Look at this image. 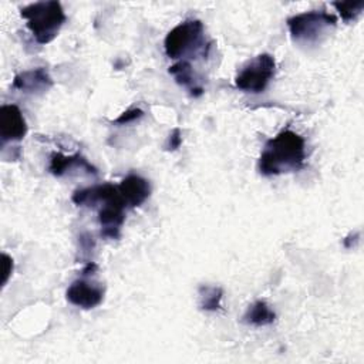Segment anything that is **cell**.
I'll list each match as a JSON object with an SVG mask.
<instances>
[{
	"label": "cell",
	"instance_id": "cell-1",
	"mask_svg": "<svg viewBox=\"0 0 364 364\" xmlns=\"http://www.w3.org/2000/svg\"><path fill=\"white\" fill-rule=\"evenodd\" d=\"M304 161L303 136L291 129H283L264 144L259 158V171L264 176L296 172L304 168Z\"/></svg>",
	"mask_w": 364,
	"mask_h": 364
},
{
	"label": "cell",
	"instance_id": "cell-2",
	"mask_svg": "<svg viewBox=\"0 0 364 364\" xmlns=\"http://www.w3.org/2000/svg\"><path fill=\"white\" fill-rule=\"evenodd\" d=\"M20 14L38 44L51 43L67 18L63 6L55 0L31 3L23 7Z\"/></svg>",
	"mask_w": 364,
	"mask_h": 364
},
{
	"label": "cell",
	"instance_id": "cell-3",
	"mask_svg": "<svg viewBox=\"0 0 364 364\" xmlns=\"http://www.w3.org/2000/svg\"><path fill=\"white\" fill-rule=\"evenodd\" d=\"M337 26V17L324 10H310L287 18L290 37L301 46H311L323 41Z\"/></svg>",
	"mask_w": 364,
	"mask_h": 364
},
{
	"label": "cell",
	"instance_id": "cell-4",
	"mask_svg": "<svg viewBox=\"0 0 364 364\" xmlns=\"http://www.w3.org/2000/svg\"><path fill=\"white\" fill-rule=\"evenodd\" d=\"M205 28L200 20H185L175 26L165 37L164 47L169 58H182L196 53H205Z\"/></svg>",
	"mask_w": 364,
	"mask_h": 364
},
{
	"label": "cell",
	"instance_id": "cell-5",
	"mask_svg": "<svg viewBox=\"0 0 364 364\" xmlns=\"http://www.w3.org/2000/svg\"><path fill=\"white\" fill-rule=\"evenodd\" d=\"M276 61L273 55L263 53L249 60L235 77V85L246 92H263L274 77Z\"/></svg>",
	"mask_w": 364,
	"mask_h": 364
},
{
	"label": "cell",
	"instance_id": "cell-6",
	"mask_svg": "<svg viewBox=\"0 0 364 364\" xmlns=\"http://www.w3.org/2000/svg\"><path fill=\"white\" fill-rule=\"evenodd\" d=\"M27 134V122L14 104H6L0 108V136L1 142L21 141Z\"/></svg>",
	"mask_w": 364,
	"mask_h": 364
},
{
	"label": "cell",
	"instance_id": "cell-7",
	"mask_svg": "<svg viewBox=\"0 0 364 364\" xmlns=\"http://www.w3.org/2000/svg\"><path fill=\"white\" fill-rule=\"evenodd\" d=\"M65 297L71 304L88 310L101 304L104 299V289L97 283H90L84 279H78L68 286Z\"/></svg>",
	"mask_w": 364,
	"mask_h": 364
},
{
	"label": "cell",
	"instance_id": "cell-8",
	"mask_svg": "<svg viewBox=\"0 0 364 364\" xmlns=\"http://www.w3.org/2000/svg\"><path fill=\"white\" fill-rule=\"evenodd\" d=\"M71 200L77 206H95L98 203L118 202V200L124 202V199L118 191V186H114L111 183H101V185H94L90 188L77 189L73 193Z\"/></svg>",
	"mask_w": 364,
	"mask_h": 364
},
{
	"label": "cell",
	"instance_id": "cell-9",
	"mask_svg": "<svg viewBox=\"0 0 364 364\" xmlns=\"http://www.w3.org/2000/svg\"><path fill=\"white\" fill-rule=\"evenodd\" d=\"M125 203L118 202H105L98 210V222L101 226V236L107 239H118L121 226L125 220Z\"/></svg>",
	"mask_w": 364,
	"mask_h": 364
},
{
	"label": "cell",
	"instance_id": "cell-10",
	"mask_svg": "<svg viewBox=\"0 0 364 364\" xmlns=\"http://www.w3.org/2000/svg\"><path fill=\"white\" fill-rule=\"evenodd\" d=\"M53 87V78L44 67L18 73L13 80V88L26 94H41Z\"/></svg>",
	"mask_w": 364,
	"mask_h": 364
},
{
	"label": "cell",
	"instance_id": "cell-11",
	"mask_svg": "<svg viewBox=\"0 0 364 364\" xmlns=\"http://www.w3.org/2000/svg\"><path fill=\"white\" fill-rule=\"evenodd\" d=\"M118 191L127 206L136 208L141 206L149 198L151 185L145 178L135 173H129L121 181V183L118 185Z\"/></svg>",
	"mask_w": 364,
	"mask_h": 364
},
{
	"label": "cell",
	"instance_id": "cell-12",
	"mask_svg": "<svg viewBox=\"0 0 364 364\" xmlns=\"http://www.w3.org/2000/svg\"><path fill=\"white\" fill-rule=\"evenodd\" d=\"M74 168H80V169H85L88 173H97V169L80 154L75 155H70L65 156L61 152H54L50 158V172L54 176H63L65 175L68 171L74 169Z\"/></svg>",
	"mask_w": 364,
	"mask_h": 364
},
{
	"label": "cell",
	"instance_id": "cell-13",
	"mask_svg": "<svg viewBox=\"0 0 364 364\" xmlns=\"http://www.w3.org/2000/svg\"><path fill=\"white\" fill-rule=\"evenodd\" d=\"M169 74L173 75L175 81L185 87L192 97H200L203 94V87L199 84L198 75L188 61H179L169 67Z\"/></svg>",
	"mask_w": 364,
	"mask_h": 364
},
{
	"label": "cell",
	"instance_id": "cell-14",
	"mask_svg": "<svg viewBox=\"0 0 364 364\" xmlns=\"http://www.w3.org/2000/svg\"><path fill=\"white\" fill-rule=\"evenodd\" d=\"M276 320V314L274 311L270 309V306L263 301V300H257L253 304H250L243 316V321L256 327H262V326H269Z\"/></svg>",
	"mask_w": 364,
	"mask_h": 364
},
{
	"label": "cell",
	"instance_id": "cell-15",
	"mask_svg": "<svg viewBox=\"0 0 364 364\" xmlns=\"http://www.w3.org/2000/svg\"><path fill=\"white\" fill-rule=\"evenodd\" d=\"M223 290L218 286L199 287V306L205 311H216L222 307Z\"/></svg>",
	"mask_w": 364,
	"mask_h": 364
},
{
	"label": "cell",
	"instance_id": "cell-16",
	"mask_svg": "<svg viewBox=\"0 0 364 364\" xmlns=\"http://www.w3.org/2000/svg\"><path fill=\"white\" fill-rule=\"evenodd\" d=\"M333 6L340 13L341 18L348 23L354 21L364 9V0H355V1H334Z\"/></svg>",
	"mask_w": 364,
	"mask_h": 364
},
{
	"label": "cell",
	"instance_id": "cell-17",
	"mask_svg": "<svg viewBox=\"0 0 364 364\" xmlns=\"http://www.w3.org/2000/svg\"><path fill=\"white\" fill-rule=\"evenodd\" d=\"M144 117V111L141 108H129L127 111H124L118 118H115L112 122L117 125H125L129 122H134L139 118Z\"/></svg>",
	"mask_w": 364,
	"mask_h": 364
},
{
	"label": "cell",
	"instance_id": "cell-18",
	"mask_svg": "<svg viewBox=\"0 0 364 364\" xmlns=\"http://www.w3.org/2000/svg\"><path fill=\"white\" fill-rule=\"evenodd\" d=\"M182 144V134L179 128H173L164 145L165 151H176Z\"/></svg>",
	"mask_w": 364,
	"mask_h": 364
},
{
	"label": "cell",
	"instance_id": "cell-19",
	"mask_svg": "<svg viewBox=\"0 0 364 364\" xmlns=\"http://www.w3.org/2000/svg\"><path fill=\"white\" fill-rule=\"evenodd\" d=\"M1 267H3V277H1V284L4 286L13 272V259L6 255V253H1Z\"/></svg>",
	"mask_w": 364,
	"mask_h": 364
},
{
	"label": "cell",
	"instance_id": "cell-20",
	"mask_svg": "<svg viewBox=\"0 0 364 364\" xmlns=\"http://www.w3.org/2000/svg\"><path fill=\"white\" fill-rule=\"evenodd\" d=\"M94 270H97V264H95L94 262H90V263H87V266L82 269V274L87 276V274L92 273Z\"/></svg>",
	"mask_w": 364,
	"mask_h": 364
}]
</instances>
